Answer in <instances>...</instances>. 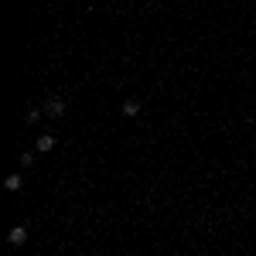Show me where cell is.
Masks as SVG:
<instances>
[{"instance_id":"6da1fadb","label":"cell","mask_w":256,"mask_h":256,"mask_svg":"<svg viewBox=\"0 0 256 256\" xmlns=\"http://www.w3.org/2000/svg\"><path fill=\"white\" fill-rule=\"evenodd\" d=\"M41 110H44L48 116H65V110H68V106H65V99H62V96H52Z\"/></svg>"},{"instance_id":"7a4b0ae2","label":"cell","mask_w":256,"mask_h":256,"mask_svg":"<svg viewBox=\"0 0 256 256\" xmlns=\"http://www.w3.org/2000/svg\"><path fill=\"white\" fill-rule=\"evenodd\" d=\"M24 242H28V229H24V226H14V229L7 232V246H14V250H20Z\"/></svg>"},{"instance_id":"3957f363","label":"cell","mask_w":256,"mask_h":256,"mask_svg":"<svg viewBox=\"0 0 256 256\" xmlns=\"http://www.w3.org/2000/svg\"><path fill=\"white\" fill-rule=\"evenodd\" d=\"M55 144H58V140L52 137V134H41L38 144H34V150H38V154H48V150H55Z\"/></svg>"},{"instance_id":"277c9868","label":"cell","mask_w":256,"mask_h":256,"mask_svg":"<svg viewBox=\"0 0 256 256\" xmlns=\"http://www.w3.org/2000/svg\"><path fill=\"white\" fill-rule=\"evenodd\" d=\"M4 188H7L10 195H18L20 188H24V178H20V174H7V178H4Z\"/></svg>"},{"instance_id":"5b68a950","label":"cell","mask_w":256,"mask_h":256,"mask_svg":"<svg viewBox=\"0 0 256 256\" xmlns=\"http://www.w3.org/2000/svg\"><path fill=\"white\" fill-rule=\"evenodd\" d=\"M140 113V102L137 99H126V102H123V116H137Z\"/></svg>"},{"instance_id":"8992f818","label":"cell","mask_w":256,"mask_h":256,"mask_svg":"<svg viewBox=\"0 0 256 256\" xmlns=\"http://www.w3.org/2000/svg\"><path fill=\"white\" fill-rule=\"evenodd\" d=\"M24 120H28V123H38V120H41V110H38V106H28Z\"/></svg>"}]
</instances>
